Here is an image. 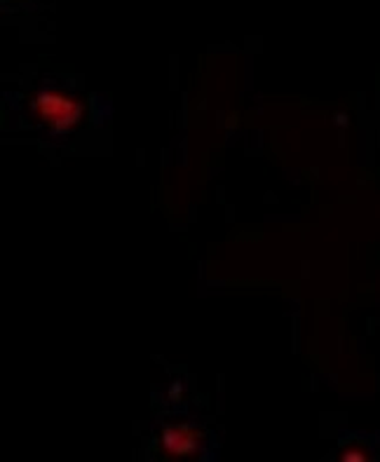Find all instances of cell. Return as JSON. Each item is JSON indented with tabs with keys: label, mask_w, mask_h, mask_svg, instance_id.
<instances>
[{
	"label": "cell",
	"mask_w": 380,
	"mask_h": 462,
	"mask_svg": "<svg viewBox=\"0 0 380 462\" xmlns=\"http://www.w3.org/2000/svg\"><path fill=\"white\" fill-rule=\"evenodd\" d=\"M38 111L42 113L45 123L52 125L54 129H70L80 117L78 104L69 101L66 97H59V94H41L38 97Z\"/></svg>",
	"instance_id": "obj_1"
},
{
	"label": "cell",
	"mask_w": 380,
	"mask_h": 462,
	"mask_svg": "<svg viewBox=\"0 0 380 462\" xmlns=\"http://www.w3.org/2000/svg\"><path fill=\"white\" fill-rule=\"evenodd\" d=\"M164 446H167V451L171 453H190L195 451V434L188 432V430H167L164 432Z\"/></svg>",
	"instance_id": "obj_2"
}]
</instances>
